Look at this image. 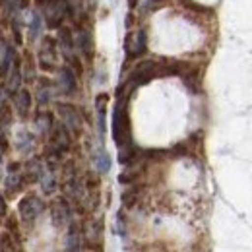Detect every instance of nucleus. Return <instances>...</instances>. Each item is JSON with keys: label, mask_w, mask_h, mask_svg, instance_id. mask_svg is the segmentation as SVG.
I'll return each mask as SVG.
<instances>
[{"label": "nucleus", "mask_w": 252, "mask_h": 252, "mask_svg": "<svg viewBox=\"0 0 252 252\" xmlns=\"http://www.w3.org/2000/svg\"><path fill=\"white\" fill-rule=\"evenodd\" d=\"M20 66H22V78L26 86H33L39 78V68H37V61L35 55H32L30 49H26L20 57Z\"/></svg>", "instance_id": "f3484780"}, {"label": "nucleus", "mask_w": 252, "mask_h": 252, "mask_svg": "<svg viewBox=\"0 0 252 252\" xmlns=\"http://www.w3.org/2000/svg\"><path fill=\"white\" fill-rule=\"evenodd\" d=\"M33 105H35L33 94L28 86H24L22 90H18L16 94L12 95V103H10V107H12L14 115H16L20 121H30V119H32Z\"/></svg>", "instance_id": "9b49d317"}, {"label": "nucleus", "mask_w": 252, "mask_h": 252, "mask_svg": "<svg viewBox=\"0 0 252 252\" xmlns=\"http://www.w3.org/2000/svg\"><path fill=\"white\" fill-rule=\"evenodd\" d=\"M22 223L18 220V216H6V233L16 241L20 243L22 241Z\"/></svg>", "instance_id": "b1692460"}, {"label": "nucleus", "mask_w": 252, "mask_h": 252, "mask_svg": "<svg viewBox=\"0 0 252 252\" xmlns=\"http://www.w3.org/2000/svg\"><path fill=\"white\" fill-rule=\"evenodd\" d=\"M128 92L123 88H119L117 92V103L113 107V140L117 144V148H125L134 144L132 142V125H130V115H128V101H130Z\"/></svg>", "instance_id": "f257e3e1"}, {"label": "nucleus", "mask_w": 252, "mask_h": 252, "mask_svg": "<svg viewBox=\"0 0 252 252\" xmlns=\"http://www.w3.org/2000/svg\"><path fill=\"white\" fill-rule=\"evenodd\" d=\"M28 187L24 179V163L22 161H10L6 165V177H4V196L12 198Z\"/></svg>", "instance_id": "39448f33"}, {"label": "nucleus", "mask_w": 252, "mask_h": 252, "mask_svg": "<svg viewBox=\"0 0 252 252\" xmlns=\"http://www.w3.org/2000/svg\"><path fill=\"white\" fill-rule=\"evenodd\" d=\"M49 212H51V220L55 223V227L59 229H66L74 221V206L64 196H59L51 202Z\"/></svg>", "instance_id": "9d476101"}, {"label": "nucleus", "mask_w": 252, "mask_h": 252, "mask_svg": "<svg viewBox=\"0 0 252 252\" xmlns=\"http://www.w3.org/2000/svg\"><path fill=\"white\" fill-rule=\"evenodd\" d=\"M41 16H43V22H45V28L49 30H59L66 24V6H64V0H47L41 8Z\"/></svg>", "instance_id": "0eeeda50"}, {"label": "nucleus", "mask_w": 252, "mask_h": 252, "mask_svg": "<svg viewBox=\"0 0 252 252\" xmlns=\"http://www.w3.org/2000/svg\"><path fill=\"white\" fill-rule=\"evenodd\" d=\"M37 142H39V138L35 136V132L26 130V128L18 130L16 136H14V148H16V152H18L20 156H24L26 159L35 156Z\"/></svg>", "instance_id": "4468645a"}, {"label": "nucleus", "mask_w": 252, "mask_h": 252, "mask_svg": "<svg viewBox=\"0 0 252 252\" xmlns=\"http://www.w3.org/2000/svg\"><path fill=\"white\" fill-rule=\"evenodd\" d=\"M37 68L45 74H55L61 66V51L55 35H43L35 53Z\"/></svg>", "instance_id": "f03ea898"}, {"label": "nucleus", "mask_w": 252, "mask_h": 252, "mask_svg": "<svg viewBox=\"0 0 252 252\" xmlns=\"http://www.w3.org/2000/svg\"><path fill=\"white\" fill-rule=\"evenodd\" d=\"M43 30H45V22H43V16H41V10L35 8L30 12V22H28V43H39L41 37H43Z\"/></svg>", "instance_id": "a211bd4d"}, {"label": "nucleus", "mask_w": 252, "mask_h": 252, "mask_svg": "<svg viewBox=\"0 0 252 252\" xmlns=\"http://www.w3.org/2000/svg\"><path fill=\"white\" fill-rule=\"evenodd\" d=\"M47 173V165L43 158L39 156H32L26 159L24 163V179L28 185H39V181L43 179V175Z\"/></svg>", "instance_id": "dca6fc26"}, {"label": "nucleus", "mask_w": 252, "mask_h": 252, "mask_svg": "<svg viewBox=\"0 0 252 252\" xmlns=\"http://www.w3.org/2000/svg\"><path fill=\"white\" fill-rule=\"evenodd\" d=\"M45 208L47 206H45L41 196H37V194L22 196L18 202V220L22 223V227H32L33 223L43 216Z\"/></svg>", "instance_id": "20e7f679"}, {"label": "nucleus", "mask_w": 252, "mask_h": 252, "mask_svg": "<svg viewBox=\"0 0 252 252\" xmlns=\"http://www.w3.org/2000/svg\"><path fill=\"white\" fill-rule=\"evenodd\" d=\"M39 187H41V192L45 196H55L57 190L61 189V181H59V177H57L55 171H47L43 175V179L39 181Z\"/></svg>", "instance_id": "4be33fe9"}, {"label": "nucleus", "mask_w": 252, "mask_h": 252, "mask_svg": "<svg viewBox=\"0 0 252 252\" xmlns=\"http://www.w3.org/2000/svg\"><path fill=\"white\" fill-rule=\"evenodd\" d=\"M55 111H57L59 123L74 138L82 136V132H84V115L74 103H70V101H55Z\"/></svg>", "instance_id": "7ed1b4c3"}, {"label": "nucleus", "mask_w": 252, "mask_h": 252, "mask_svg": "<svg viewBox=\"0 0 252 252\" xmlns=\"http://www.w3.org/2000/svg\"><path fill=\"white\" fill-rule=\"evenodd\" d=\"M94 165H95V169H97L99 175H105V173L111 171V158H109V154H107L105 148H99V150L95 152Z\"/></svg>", "instance_id": "5701e85b"}, {"label": "nucleus", "mask_w": 252, "mask_h": 252, "mask_svg": "<svg viewBox=\"0 0 252 252\" xmlns=\"http://www.w3.org/2000/svg\"><path fill=\"white\" fill-rule=\"evenodd\" d=\"M12 103V95L8 92V88L4 86V82H0V113H4Z\"/></svg>", "instance_id": "a878e982"}, {"label": "nucleus", "mask_w": 252, "mask_h": 252, "mask_svg": "<svg viewBox=\"0 0 252 252\" xmlns=\"http://www.w3.org/2000/svg\"><path fill=\"white\" fill-rule=\"evenodd\" d=\"M66 239H64V252H82L84 239H82V229L76 221H72L66 227Z\"/></svg>", "instance_id": "6ab92c4d"}, {"label": "nucleus", "mask_w": 252, "mask_h": 252, "mask_svg": "<svg viewBox=\"0 0 252 252\" xmlns=\"http://www.w3.org/2000/svg\"><path fill=\"white\" fill-rule=\"evenodd\" d=\"M107 105H109V95L107 94H99L95 97V115H97V132H99V138L103 142V136H105V119H107Z\"/></svg>", "instance_id": "aec40b11"}, {"label": "nucleus", "mask_w": 252, "mask_h": 252, "mask_svg": "<svg viewBox=\"0 0 252 252\" xmlns=\"http://www.w3.org/2000/svg\"><path fill=\"white\" fill-rule=\"evenodd\" d=\"M74 43H76V53H78L80 59H84V61L94 59V32L88 24H82V26L74 28Z\"/></svg>", "instance_id": "6e6552de"}, {"label": "nucleus", "mask_w": 252, "mask_h": 252, "mask_svg": "<svg viewBox=\"0 0 252 252\" xmlns=\"http://www.w3.org/2000/svg\"><path fill=\"white\" fill-rule=\"evenodd\" d=\"M30 4H32V0H0V12L6 16V20L8 18H12V16H20V14H24L28 8H30Z\"/></svg>", "instance_id": "412c9836"}, {"label": "nucleus", "mask_w": 252, "mask_h": 252, "mask_svg": "<svg viewBox=\"0 0 252 252\" xmlns=\"http://www.w3.org/2000/svg\"><path fill=\"white\" fill-rule=\"evenodd\" d=\"M0 152L6 156L10 152V128L0 126Z\"/></svg>", "instance_id": "393cba45"}, {"label": "nucleus", "mask_w": 252, "mask_h": 252, "mask_svg": "<svg viewBox=\"0 0 252 252\" xmlns=\"http://www.w3.org/2000/svg\"><path fill=\"white\" fill-rule=\"evenodd\" d=\"M125 51L128 59H138V57L146 55V51H148V33L144 28L128 32L125 41Z\"/></svg>", "instance_id": "f8f14e48"}, {"label": "nucleus", "mask_w": 252, "mask_h": 252, "mask_svg": "<svg viewBox=\"0 0 252 252\" xmlns=\"http://www.w3.org/2000/svg\"><path fill=\"white\" fill-rule=\"evenodd\" d=\"M6 216H8V200L4 192H0V220H6Z\"/></svg>", "instance_id": "bb28decb"}, {"label": "nucleus", "mask_w": 252, "mask_h": 252, "mask_svg": "<svg viewBox=\"0 0 252 252\" xmlns=\"http://www.w3.org/2000/svg\"><path fill=\"white\" fill-rule=\"evenodd\" d=\"M33 2H35V6H37V8H41V6H43L47 0H33Z\"/></svg>", "instance_id": "c85d7f7f"}, {"label": "nucleus", "mask_w": 252, "mask_h": 252, "mask_svg": "<svg viewBox=\"0 0 252 252\" xmlns=\"http://www.w3.org/2000/svg\"><path fill=\"white\" fill-rule=\"evenodd\" d=\"M82 239L86 247L99 252L103 245V223L99 220H88L82 229Z\"/></svg>", "instance_id": "2eb2a0df"}, {"label": "nucleus", "mask_w": 252, "mask_h": 252, "mask_svg": "<svg viewBox=\"0 0 252 252\" xmlns=\"http://www.w3.org/2000/svg\"><path fill=\"white\" fill-rule=\"evenodd\" d=\"M138 2H140V0H128V6H130V8L134 10V8L138 6Z\"/></svg>", "instance_id": "cd10ccee"}, {"label": "nucleus", "mask_w": 252, "mask_h": 252, "mask_svg": "<svg viewBox=\"0 0 252 252\" xmlns=\"http://www.w3.org/2000/svg\"><path fill=\"white\" fill-rule=\"evenodd\" d=\"M33 121V130H35V136L43 142H47V138L51 136L53 132V126L57 123L55 115L49 111V109H37L32 117Z\"/></svg>", "instance_id": "ddd939ff"}, {"label": "nucleus", "mask_w": 252, "mask_h": 252, "mask_svg": "<svg viewBox=\"0 0 252 252\" xmlns=\"http://www.w3.org/2000/svg\"><path fill=\"white\" fill-rule=\"evenodd\" d=\"M57 78H55V86H57V92L59 95L64 97H74L78 94V74L68 66V64H61L59 70L55 72Z\"/></svg>", "instance_id": "1a4fd4ad"}, {"label": "nucleus", "mask_w": 252, "mask_h": 252, "mask_svg": "<svg viewBox=\"0 0 252 252\" xmlns=\"http://www.w3.org/2000/svg\"><path fill=\"white\" fill-rule=\"evenodd\" d=\"M35 86V94H33V101L37 105V109H49V105H53L57 101V86H55V80L49 78L47 74L39 76L37 82L33 84Z\"/></svg>", "instance_id": "423d86ee"}]
</instances>
